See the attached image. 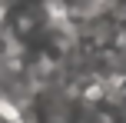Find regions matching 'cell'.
Wrapping results in <instances>:
<instances>
[{
  "instance_id": "cell-1",
  "label": "cell",
  "mask_w": 126,
  "mask_h": 123,
  "mask_svg": "<svg viewBox=\"0 0 126 123\" xmlns=\"http://www.w3.org/2000/svg\"><path fill=\"white\" fill-rule=\"evenodd\" d=\"M30 13L33 10H27V17H23V13L17 17V33H30L33 27H40V17H30Z\"/></svg>"
}]
</instances>
